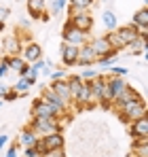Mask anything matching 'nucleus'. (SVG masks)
<instances>
[{
  "label": "nucleus",
  "mask_w": 148,
  "mask_h": 157,
  "mask_svg": "<svg viewBox=\"0 0 148 157\" xmlns=\"http://www.w3.org/2000/svg\"><path fill=\"white\" fill-rule=\"evenodd\" d=\"M30 128L36 132L38 138H43L47 134H53V132H64L61 117H32Z\"/></svg>",
  "instance_id": "obj_1"
},
{
  "label": "nucleus",
  "mask_w": 148,
  "mask_h": 157,
  "mask_svg": "<svg viewBox=\"0 0 148 157\" xmlns=\"http://www.w3.org/2000/svg\"><path fill=\"white\" fill-rule=\"evenodd\" d=\"M117 113H119V117H121L123 123H131V121H135V119H140V117L146 115V100L140 96L138 100H133L129 104L117 108Z\"/></svg>",
  "instance_id": "obj_2"
},
{
  "label": "nucleus",
  "mask_w": 148,
  "mask_h": 157,
  "mask_svg": "<svg viewBox=\"0 0 148 157\" xmlns=\"http://www.w3.org/2000/svg\"><path fill=\"white\" fill-rule=\"evenodd\" d=\"M61 38H64V43H68V45H74V47H80V45H85V43L89 40V36H87L83 30L74 28L70 21L64 26V30H61Z\"/></svg>",
  "instance_id": "obj_3"
},
{
  "label": "nucleus",
  "mask_w": 148,
  "mask_h": 157,
  "mask_svg": "<svg viewBox=\"0 0 148 157\" xmlns=\"http://www.w3.org/2000/svg\"><path fill=\"white\" fill-rule=\"evenodd\" d=\"M87 45L93 49L95 57H112V55H119L117 49L110 47V43L106 40V36H93V38L87 40Z\"/></svg>",
  "instance_id": "obj_4"
},
{
  "label": "nucleus",
  "mask_w": 148,
  "mask_h": 157,
  "mask_svg": "<svg viewBox=\"0 0 148 157\" xmlns=\"http://www.w3.org/2000/svg\"><path fill=\"white\" fill-rule=\"evenodd\" d=\"M68 21H70L74 28L83 30L85 34H89V32L93 30V17H91L89 11H80V13H76V15H72V17H68Z\"/></svg>",
  "instance_id": "obj_5"
},
{
  "label": "nucleus",
  "mask_w": 148,
  "mask_h": 157,
  "mask_svg": "<svg viewBox=\"0 0 148 157\" xmlns=\"http://www.w3.org/2000/svg\"><path fill=\"white\" fill-rule=\"evenodd\" d=\"M21 47H24V43H21V38H19V34H6L4 36V40H2V51L4 55H21Z\"/></svg>",
  "instance_id": "obj_6"
},
{
  "label": "nucleus",
  "mask_w": 148,
  "mask_h": 157,
  "mask_svg": "<svg viewBox=\"0 0 148 157\" xmlns=\"http://www.w3.org/2000/svg\"><path fill=\"white\" fill-rule=\"evenodd\" d=\"M40 98H43L49 106H53V108H55V113H57L59 117H64V113L68 110V104H64V102H61V98H59L51 87H49V89H47V87L43 89V96H40Z\"/></svg>",
  "instance_id": "obj_7"
},
{
  "label": "nucleus",
  "mask_w": 148,
  "mask_h": 157,
  "mask_svg": "<svg viewBox=\"0 0 148 157\" xmlns=\"http://www.w3.org/2000/svg\"><path fill=\"white\" fill-rule=\"evenodd\" d=\"M106 81H108V75H98L95 78L87 81V83H89V89H91V98H93L95 104L102 102V96H104V91H106Z\"/></svg>",
  "instance_id": "obj_8"
},
{
  "label": "nucleus",
  "mask_w": 148,
  "mask_h": 157,
  "mask_svg": "<svg viewBox=\"0 0 148 157\" xmlns=\"http://www.w3.org/2000/svg\"><path fill=\"white\" fill-rule=\"evenodd\" d=\"M38 140L43 142L45 153H47V151H53V149L66 147V136H64V132H53V134H47V136H43V138H38Z\"/></svg>",
  "instance_id": "obj_9"
},
{
  "label": "nucleus",
  "mask_w": 148,
  "mask_h": 157,
  "mask_svg": "<svg viewBox=\"0 0 148 157\" xmlns=\"http://www.w3.org/2000/svg\"><path fill=\"white\" fill-rule=\"evenodd\" d=\"M138 98H140L138 89H135V87H131V85L127 83V87H125L123 91H121L119 96H114V98H112V106H114V108H121V106L129 104V102H133V100H138Z\"/></svg>",
  "instance_id": "obj_10"
},
{
  "label": "nucleus",
  "mask_w": 148,
  "mask_h": 157,
  "mask_svg": "<svg viewBox=\"0 0 148 157\" xmlns=\"http://www.w3.org/2000/svg\"><path fill=\"white\" fill-rule=\"evenodd\" d=\"M51 89L61 98V102L64 104H72V96H70V85H68V81L66 78H57V81H51V85H49Z\"/></svg>",
  "instance_id": "obj_11"
},
{
  "label": "nucleus",
  "mask_w": 148,
  "mask_h": 157,
  "mask_svg": "<svg viewBox=\"0 0 148 157\" xmlns=\"http://www.w3.org/2000/svg\"><path fill=\"white\" fill-rule=\"evenodd\" d=\"M32 117H59V115L43 98H36V100H32Z\"/></svg>",
  "instance_id": "obj_12"
},
{
  "label": "nucleus",
  "mask_w": 148,
  "mask_h": 157,
  "mask_svg": "<svg viewBox=\"0 0 148 157\" xmlns=\"http://www.w3.org/2000/svg\"><path fill=\"white\" fill-rule=\"evenodd\" d=\"M21 57H24L28 64H32V62H36V59H40L43 57V47L38 45V43H25L24 47H21Z\"/></svg>",
  "instance_id": "obj_13"
},
{
  "label": "nucleus",
  "mask_w": 148,
  "mask_h": 157,
  "mask_svg": "<svg viewBox=\"0 0 148 157\" xmlns=\"http://www.w3.org/2000/svg\"><path fill=\"white\" fill-rule=\"evenodd\" d=\"M129 134L131 138H148V117H140L129 123Z\"/></svg>",
  "instance_id": "obj_14"
},
{
  "label": "nucleus",
  "mask_w": 148,
  "mask_h": 157,
  "mask_svg": "<svg viewBox=\"0 0 148 157\" xmlns=\"http://www.w3.org/2000/svg\"><path fill=\"white\" fill-rule=\"evenodd\" d=\"M95 59H98V57H95V53H93V49H91V47H89L87 43L78 47L76 66H80V68H83V66H93V64H95Z\"/></svg>",
  "instance_id": "obj_15"
},
{
  "label": "nucleus",
  "mask_w": 148,
  "mask_h": 157,
  "mask_svg": "<svg viewBox=\"0 0 148 157\" xmlns=\"http://www.w3.org/2000/svg\"><path fill=\"white\" fill-rule=\"evenodd\" d=\"M61 62L64 66H76V57H78V47L68 45V43H61Z\"/></svg>",
  "instance_id": "obj_16"
},
{
  "label": "nucleus",
  "mask_w": 148,
  "mask_h": 157,
  "mask_svg": "<svg viewBox=\"0 0 148 157\" xmlns=\"http://www.w3.org/2000/svg\"><path fill=\"white\" fill-rule=\"evenodd\" d=\"M28 2V13L32 19H40L47 13V2L45 0H25Z\"/></svg>",
  "instance_id": "obj_17"
},
{
  "label": "nucleus",
  "mask_w": 148,
  "mask_h": 157,
  "mask_svg": "<svg viewBox=\"0 0 148 157\" xmlns=\"http://www.w3.org/2000/svg\"><path fill=\"white\" fill-rule=\"evenodd\" d=\"M106 87H108L110 96L114 98V96H119V94L123 91L125 87H127V81H125L123 77H112V75H108V81H106Z\"/></svg>",
  "instance_id": "obj_18"
},
{
  "label": "nucleus",
  "mask_w": 148,
  "mask_h": 157,
  "mask_svg": "<svg viewBox=\"0 0 148 157\" xmlns=\"http://www.w3.org/2000/svg\"><path fill=\"white\" fill-rule=\"evenodd\" d=\"M117 34L121 36V40L125 43V47H127L131 40H135V38H138L135 26H131V24H127V26H119V28H117Z\"/></svg>",
  "instance_id": "obj_19"
},
{
  "label": "nucleus",
  "mask_w": 148,
  "mask_h": 157,
  "mask_svg": "<svg viewBox=\"0 0 148 157\" xmlns=\"http://www.w3.org/2000/svg\"><path fill=\"white\" fill-rule=\"evenodd\" d=\"M125 49H127V53H129L131 57H133V55H144V53L148 51L146 49V38H140V36H138V38L131 40Z\"/></svg>",
  "instance_id": "obj_20"
},
{
  "label": "nucleus",
  "mask_w": 148,
  "mask_h": 157,
  "mask_svg": "<svg viewBox=\"0 0 148 157\" xmlns=\"http://www.w3.org/2000/svg\"><path fill=\"white\" fill-rule=\"evenodd\" d=\"M36 140H38V136H36V132L32 130V128H25L21 134H19V144L21 147H34L36 144Z\"/></svg>",
  "instance_id": "obj_21"
},
{
  "label": "nucleus",
  "mask_w": 148,
  "mask_h": 157,
  "mask_svg": "<svg viewBox=\"0 0 148 157\" xmlns=\"http://www.w3.org/2000/svg\"><path fill=\"white\" fill-rule=\"evenodd\" d=\"M131 151L140 157H148V138H133Z\"/></svg>",
  "instance_id": "obj_22"
},
{
  "label": "nucleus",
  "mask_w": 148,
  "mask_h": 157,
  "mask_svg": "<svg viewBox=\"0 0 148 157\" xmlns=\"http://www.w3.org/2000/svg\"><path fill=\"white\" fill-rule=\"evenodd\" d=\"M102 24L108 28V32H110V30H117V28H119V17H117V13L104 11V13H102Z\"/></svg>",
  "instance_id": "obj_23"
},
{
  "label": "nucleus",
  "mask_w": 148,
  "mask_h": 157,
  "mask_svg": "<svg viewBox=\"0 0 148 157\" xmlns=\"http://www.w3.org/2000/svg\"><path fill=\"white\" fill-rule=\"evenodd\" d=\"M25 64H28V62H25L21 55H11V57H9V70H15L17 75H21L25 70Z\"/></svg>",
  "instance_id": "obj_24"
},
{
  "label": "nucleus",
  "mask_w": 148,
  "mask_h": 157,
  "mask_svg": "<svg viewBox=\"0 0 148 157\" xmlns=\"http://www.w3.org/2000/svg\"><path fill=\"white\" fill-rule=\"evenodd\" d=\"M11 87H13V89H15L19 96H25V94L32 89V83H30V81H28L25 77H19L17 81H15V83H13V85H11Z\"/></svg>",
  "instance_id": "obj_25"
},
{
  "label": "nucleus",
  "mask_w": 148,
  "mask_h": 157,
  "mask_svg": "<svg viewBox=\"0 0 148 157\" xmlns=\"http://www.w3.org/2000/svg\"><path fill=\"white\" fill-rule=\"evenodd\" d=\"M106 40H108V43H110V47H112V49H117V51L125 49V43L121 40V36L117 34V30H110V32L106 34Z\"/></svg>",
  "instance_id": "obj_26"
},
{
  "label": "nucleus",
  "mask_w": 148,
  "mask_h": 157,
  "mask_svg": "<svg viewBox=\"0 0 148 157\" xmlns=\"http://www.w3.org/2000/svg\"><path fill=\"white\" fill-rule=\"evenodd\" d=\"M131 26H148V6H142V9L133 15Z\"/></svg>",
  "instance_id": "obj_27"
},
{
  "label": "nucleus",
  "mask_w": 148,
  "mask_h": 157,
  "mask_svg": "<svg viewBox=\"0 0 148 157\" xmlns=\"http://www.w3.org/2000/svg\"><path fill=\"white\" fill-rule=\"evenodd\" d=\"M93 2H95V0H68V4L78 6L80 11H89V9L93 6Z\"/></svg>",
  "instance_id": "obj_28"
},
{
  "label": "nucleus",
  "mask_w": 148,
  "mask_h": 157,
  "mask_svg": "<svg viewBox=\"0 0 148 157\" xmlns=\"http://www.w3.org/2000/svg\"><path fill=\"white\" fill-rule=\"evenodd\" d=\"M117 59H119V55H112V57H98V59H95V64L102 66V68H110V66H114V64H117Z\"/></svg>",
  "instance_id": "obj_29"
},
{
  "label": "nucleus",
  "mask_w": 148,
  "mask_h": 157,
  "mask_svg": "<svg viewBox=\"0 0 148 157\" xmlns=\"http://www.w3.org/2000/svg\"><path fill=\"white\" fill-rule=\"evenodd\" d=\"M66 4H68V0H53L51 2V15H59Z\"/></svg>",
  "instance_id": "obj_30"
},
{
  "label": "nucleus",
  "mask_w": 148,
  "mask_h": 157,
  "mask_svg": "<svg viewBox=\"0 0 148 157\" xmlns=\"http://www.w3.org/2000/svg\"><path fill=\"white\" fill-rule=\"evenodd\" d=\"M98 75H99L98 68H85V70H83V72H80L78 77L83 78V81H91V78H95Z\"/></svg>",
  "instance_id": "obj_31"
},
{
  "label": "nucleus",
  "mask_w": 148,
  "mask_h": 157,
  "mask_svg": "<svg viewBox=\"0 0 148 157\" xmlns=\"http://www.w3.org/2000/svg\"><path fill=\"white\" fill-rule=\"evenodd\" d=\"M9 75V55H2L0 57V81Z\"/></svg>",
  "instance_id": "obj_32"
},
{
  "label": "nucleus",
  "mask_w": 148,
  "mask_h": 157,
  "mask_svg": "<svg viewBox=\"0 0 148 157\" xmlns=\"http://www.w3.org/2000/svg\"><path fill=\"white\" fill-rule=\"evenodd\" d=\"M40 157H66V149H64V147H61V149H53V151L43 153Z\"/></svg>",
  "instance_id": "obj_33"
},
{
  "label": "nucleus",
  "mask_w": 148,
  "mask_h": 157,
  "mask_svg": "<svg viewBox=\"0 0 148 157\" xmlns=\"http://www.w3.org/2000/svg\"><path fill=\"white\" fill-rule=\"evenodd\" d=\"M127 72H129L127 68H123V66H117V64L110 68V75H112V77H125Z\"/></svg>",
  "instance_id": "obj_34"
},
{
  "label": "nucleus",
  "mask_w": 148,
  "mask_h": 157,
  "mask_svg": "<svg viewBox=\"0 0 148 157\" xmlns=\"http://www.w3.org/2000/svg\"><path fill=\"white\" fill-rule=\"evenodd\" d=\"M66 77H68V75H66V70H64V68H57V70H53V72L49 75L51 81H57V78H66Z\"/></svg>",
  "instance_id": "obj_35"
},
{
  "label": "nucleus",
  "mask_w": 148,
  "mask_h": 157,
  "mask_svg": "<svg viewBox=\"0 0 148 157\" xmlns=\"http://www.w3.org/2000/svg\"><path fill=\"white\" fill-rule=\"evenodd\" d=\"M17 98H19V94H17V91L11 87V89L4 94V98H2V100H6V102H13V100H17Z\"/></svg>",
  "instance_id": "obj_36"
},
{
  "label": "nucleus",
  "mask_w": 148,
  "mask_h": 157,
  "mask_svg": "<svg viewBox=\"0 0 148 157\" xmlns=\"http://www.w3.org/2000/svg\"><path fill=\"white\" fill-rule=\"evenodd\" d=\"M24 157H40V153L36 151V147H25L24 149Z\"/></svg>",
  "instance_id": "obj_37"
},
{
  "label": "nucleus",
  "mask_w": 148,
  "mask_h": 157,
  "mask_svg": "<svg viewBox=\"0 0 148 157\" xmlns=\"http://www.w3.org/2000/svg\"><path fill=\"white\" fill-rule=\"evenodd\" d=\"M9 15H11V9L9 6H0V24H4Z\"/></svg>",
  "instance_id": "obj_38"
},
{
  "label": "nucleus",
  "mask_w": 148,
  "mask_h": 157,
  "mask_svg": "<svg viewBox=\"0 0 148 157\" xmlns=\"http://www.w3.org/2000/svg\"><path fill=\"white\" fill-rule=\"evenodd\" d=\"M4 157H19V155H17V147L13 144V147H11V149L6 151V155H4Z\"/></svg>",
  "instance_id": "obj_39"
},
{
  "label": "nucleus",
  "mask_w": 148,
  "mask_h": 157,
  "mask_svg": "<svg viewBox=\"0 0 148 157\" xmlns=\"http://www.w3.org/2000/svg\"><path fill=\"white\" fill-rule=\"evenodd\" d=\"M6 142H9V136H6V134H0V149H4Z\"/></svg>",
  "instance_id": "obj_40"
},
{
  "label": "nucleus",
  "mask_w": 148,
  "mask_h": 157,
  "mask_svg": "<svg viewBox=\"0 0 148 157\" xmlns=\"http://www.w3.org/2000/svg\"><path fill=\"white\" fill-rule=\"evenodd\" d=\"M11 89V85H4V83H0V98H4V94Z\"/></svg>",
  "instance_id": "obj_41"
},
{
  "label": "nucleus",
  "mask_w": 148,
  "mask_h": 157,
  "mask_svg": "<svg viewBox=\"0 0 148 157\" xmlns=\"http://www.w3.org/2000/svg\"><path fill=\"white\" fill-rule=\"evenodd\" d=\"M102 2H104V4H110V2H112V0H102Z\"/></svg>",
  "instance_id": "obj_42"
},
{
  "label": "nucleus",
  "mask_w": 148,
  "mask_h": 157,
  "mask_svg": "<svg viewBox=\"0 0 148 157\" xmlns=\"http://www.w3.org/2000/svg\"><path fill=\"white\" fill-rule=\"evenodd\" d=\"M2 30H4V24H0V32H2Z\"/></svg>",
  "instance_id": "obj_43"
},
{
  "label": "nucleus",
  "mask_w": 148,
  "mask_h": 157,
  "mask_svg": "<svg viewBox=\"0 0 148 157\" xmlns=\"http://www.w3.org/2000/svg\"><path fill=\"white\" fill-rule=\"evenodd\" d=\"M129 157H140V155H135V153H131V155H129Z\"/></svg>",
  "instance_id": "obj_44"
},
{
  "label": "nucleus",
  "mask_w": 148,
  "mask_h": 157,
  "mask_svg": "<svg viewBox=\"0 0 148 157\" xmlns=\"http://www.w3.org/2000/svg\"><path fill=\"white\" fill-rule=\"evenodd\" d=\"M0 106H2V98H0Z\"/></svg>",
  "instance_id": "obj_45"
}]
</instances>
